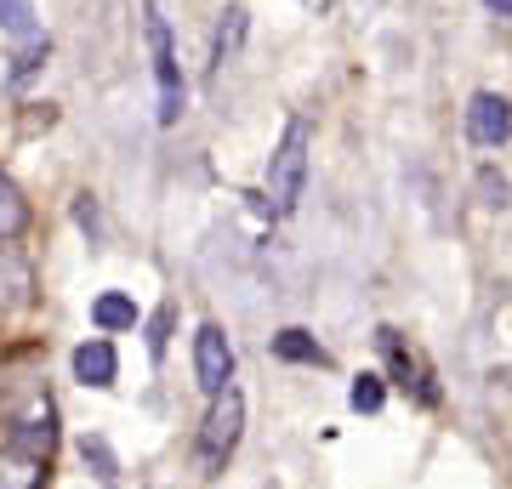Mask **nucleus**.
<instances>
[{"instance_id":"1","label":"nucleus","mask_w":512,"mask_h":489,"mask_svg":"<svg viewBox=\"0 0 512 489\" xmlns=\"http://www.w3.org/2000/svg\"><path fill=\"white\" fill-rule=\"evenodd\" d=\"M308 143H313L308 120H291L285 137H279V148H274V160H268V205H274L279 217L296 211V200H302V182H308Z\"/></svg>"},{"instance_id":"2","label":"nucleus","mask_w":512,"mask_h":489,"mask_svg":"<svg viewBox=\"0 0 512 489\" xmlns=\"http://www.w3.org/2000/svg\"><path fill=\"white\" fill-rule=\"evenodd\" d=\"M239 433H245V399H239V387H222L217 399H211L205 427H200V472L205 478H217L228 467V455L239 450Z\"/></svg>"},{"instance_id":"3","label":"nucleus","mask_w":512,"mask_h":489,"mask_svg":"<svg viewBox=\"0 0 512 489\" xmlns=\"http://www.w3.org/2000/svg\"><path fill=\"white\" fill-rule=\"evenodd\" d=\"M148 52H154V80H160V126H177L183 114V69H177V52H171V29H165L160 6H148Z\"/></svg>"},{"instance_id":"4","label":"nucleus","mask_w":512,"mask_h":489,"mask_svg":"<svg viewBox=\"0 0 512 489\" xmlns=\"http://www.w3.org/2000/svg\"><path fill=\"white\" fill-rule=\"evenodd\" d=\"M194 376H200V387L211 399H217L222 387H234V347H228V336L217 325L194 330Z\"/></svg>"},{"instance_id":"5","label":"nucleus","mask_w":512,"mask_h":489,"mask_svg":"<svg viewBox=\"0 0 512 489\" xmlns=\"http://www.w3.org/2000/svg\"><path fill=\"white\" fill-rule=\"evenodd\" d=\"M467 137L478 148H501L512 137V103L501 91H478L473 103H467Z\"/></svg>"},{"instance_id":"6","label":"nucleus","mask_w":512,"mask_h":489,"mask_svg":"<svg viewBox=\"0 0 512 489\" xmlns=\"http://www.w3.org/2000/svg\"><path fill=\"white\" fill-rule=\"evenodd\" d=\"M6 444L12 450H29V455H52V444H57V427H52V404H35L23 421H12V433H6Z\"/></svg>"},{"instance_id":"7","label":"nucleus","mask_w":512,"mask_h":489,"mask_svg":"<svg viewBox=\"0 0 512 489\" xmlns=\"http://www.w3.org/2000/svg\"><path fill=\"white\" fill-rule=\"evenodd\" d=\"M74 381H86V387H114V342L109 336H92V342L74 347Z\"/></svg>"},{"instance_id":"8","label":"nucleus","mask_w":512,"mask_h":489,"mask_svg":"<svg viewBox=\"0 0 512 489\" xmlns=\"http://www.w3.org/2000/svg\"><path fill=\"white\" fill-rule=\"evenodd\" d=\"M382 353H387V364H393L399 387H416V399H421V404H439V387H433V376H427V370H421V364L404 353L393 330H382Z\"/></svg>"},{"instance_id":"9","label":"nucleus","mask_w":512,"mask_h":489,"mask_svg":"<svg viewBox=\"0 0 512 489\" xmlns=\"http://www.w3.org/2000/svg\"><path fill=\"white\" fill-rule=\"evenodd\" d=\"M46 484V461L29 450H0V489H40Z\"/></svg>"},{"instance_id":"10","label":"nucleus","mask_w":512,"mask_h":489,"mask_svg":"<svg viewBox=\"0 0 512 489\" xmlns=\"http://www.w3.org/2000/svg\"><path fill=\"white\" fill-rule=\"evenodd\" d=\"M23 302H29V268L0 245V319H12Z\"/></svg>"},{"instance_id":"11","label":"nucleus","mask_w":512,"mask_h":489,"mask_svg":"<svg viewBox=\"0 0 512 489\" xmlns=\"http://www.w3.org/2000/svg\"><path fill=\"white\" fill-rule=\"evenodd\" d=\"M92 325L97 330H131L137 325V302H131V296H120V290H103V296H97L92 302Z\"/></svg>"},{"instance_id":"12","label":"nucleus","mask_w":512,"mask_h":489,"mask_svg":"<svg viewBox=\"0 0 512 489\" xmlns=\"http://www.w3.org/2000/svg\"><path fill=\"white\" fill-rule=\"evenodd\" d=\"M274 359H285V364H325V347L313 342L308 330H279L274 336Z\"/></svg>"},{"instance_id":"13","label":"nucleus","mask_w":512,"mask_h":489,"mask_svg":"<svg viewBox=\"0 0 512 489\" xmlns=\"http://www.w3.org/2000/svg\"><path fill=\"white\" fill-rule=\"evenodd\" d=\"M23 228H29V205H23L18 182L0 177V245H6V239H18Z\"/></svg>"},{"instance_id":"14","label":"nucleus","mask_w":512,"mask_h":489,"mask_svg":"<svg viewBox=\"0 0 512 489\" xmlns=\"http://www.w3.org/2000/svg\"><path fill=\"white\" fill-rule=\"evenodd\" d=\"M0 29L18 40V46L40 40V29H35V6H29V0H0Z\"/></svg>"},{"instance_id":"15","label":"nucleus","mask_w":512,"mask_h":489,"mask_svg":"<svg viewBox=\"0 0 512 489\" xmlns=\"http://www.w3.org/2000/svg\"><path fill=\"white\" fill-rule=\"evenodd\" d=\"M348 404L359 410V416H376L387 404V381L376 376V370H365V376H353V387H348Z\"/></svg>"},{"instance_id":"16","label":"nucleus","mask_w":512,"mask_h":489,"mask_svg":"<svg viewBox=\"0 0 512 489\" xmlns=\"http://www.w3.org/2000/svg\"><path fill=\"white\" fill-rule=\"evenodd\" d=\"M80 455H86V467H92L103 484H114V478H120V467H114V450H109V444H103L97 433L80 438Z\"/></svg>"},{"instance_id":"17","label":"nucleus","mask_w":512,"mask_h":489,"mask_svg":"<svg viewBox=\"0 0 512 489\" xmlns=\"http://www.w3.org/2000/svg\"><path fill=\"white\" fill-rule=\"evenodd\" d=\"M239 40H245V12H239V6H228V12H222V23H217V63H228V57L239 52Z\"/></svg>"},{"instance_id":"18","label":"nucleus","mask_w":512,"mask_h":489,"mask_svg":"<svg viewBox=\"0 0 512 489\" xmlns=\"http://www.w3.org/2000/svg\"><path fill=\"white\" fill-rule=\"evenodd\" d=\"M171 319H177V308H171V302H160V308H154V319H148V359H165V342H171Z\"/></svg>"},{"instance_id":"19","label":"nucleus","mask_w":512,"mask_h":489,"mask_svg":"<svg viewBox=\"0 0 512 489\" xmlns=\"http://www.w3.org/2000/svg\"><path fill=\"white\" fill-rule=\"evenodd\" d=\"M46 52H52V46H46V35H40V40H29V46L18 52V63H12V80H29V74H35L40 63H46Z\"/></svg>"},{"instance_id":"20","label":"nucleus","mask_w":512,"mask_h":489,"mask_svg":"<svg viewBox=\"0 0 512 489\" xmlns=\"http://www.w3.org/2000/svg\"><path fill=\"white\" fill-rule=\"evenodd\" d=\"M478 182H484V194H490V205H507V182L495 177V171H484Z\"/></svg>"},{"instance_id":"21","label":"nucleus","mask_w":512,"mask_h":489,"mask_svg":"<svg viewBox=\"0 0 512 489\" xmlns=\"http://www.w3.org/2000/svg\"><path fill=\"white\" fill-rule=\"evenodd\" d=\"M484 6H490L495 18H512V0H484Z\"/></svg>"}]
</instances>
